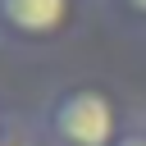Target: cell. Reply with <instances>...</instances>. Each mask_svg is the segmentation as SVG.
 I'll return each instance as SVG.
<instances>
[{
  "label": "cell",
  "instance_id": "cell-1",
  "mask_svg": "<svg viewBox=\"0 0 146 146\" xmlns=\"http://www.w3.org/2000/svg\"><path fill=\"white\" fill-rule=\"evenodd\" d=\"M46 146H114L132 114L105 82H64L32 110Z\"/></svg>",
  "mask_w": 146,
  "mask_h": 146
},
{
  "label": "cell",
  "instance_id": "cell-2",
  "mask_svg": "<svg viewBox=\"0 0 146 146\" xmlns=\"http://www.w3.org/2000/svg\"><path fill=\"white\" fill-rule=\"evenodd\" d=\"M91 0H0V50L46 55L73 41Z\"/></svg>",
  "mask_w": 146,
  "mask_h": 146
},
{
  "label": "cell",
  "instance_id": "cell-3",
  "mask_svg": "<svg viewBox=\"0 0 146 146\" xmlns=\"http://www.w3.org/2000/svg\"><path fill=\"white\" fill-rule=\"evenodd\" d=\"M0 146H46V137H41V128H36V119L32 114H9V128H5V137H0Z\"/></svg>",
  "mask_w": 146,
  "mask_h": 146
},
{
  "label": "cell",
  "instance_id": "cell-4",
  "mask_svg": "<svg viewBox=\"0 0 146 146\" xmlns=\"http://www.w3.org/2000/svg\"><path fill=\"white\" fill-rule=\"evenodd\" d=\"M105 14H110L119 27L146 32V0H105Z\"/></svg>",
  "mask_w": 146,
  "mask_h": 146
},
{
  "label": "cell",
  "instance_id": "cell-5",
  "mask_svg": "<svg viewBox=\"0 0 146 146\" xmlns=\"http://www.w3.org/2000/svg\"><path fill=\"white\" fill-rule=\"evenodd\" d=\"M114 146H146V114H141V119H132V123H128V132H123Z\"/></svg>",
  "mask_w": 146,
  "mask_h": 146
},
{
  "label": "cell",
  "instance_id": "cell-6",
  "mask_svg": "<svg viewBox=\"0 0 146 146\" xmlns=\"http://www.w3.org/2000/svg\"><path fill=\"white\" fill-rule=\"evenodd\" d=\"M9 114H14V110H5V100H0V137H5V128H9Z\"/></svg>",
  "mask_w": 146,
  "mask_h": 146
}]
</instances>
